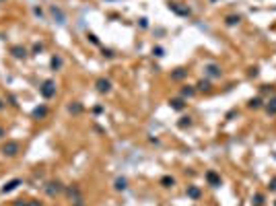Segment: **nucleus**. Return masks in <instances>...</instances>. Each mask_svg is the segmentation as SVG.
Segmentation results:
<instances>
[{
	"label": "nucleus",
	"instance_id": "f8f14e48",
	"mask_svg": "<svg viewBox=\"0 0 276 206\" xmlns=\"http://www.w3.org/2000/svg\"><path fill=\"white\" fill-rule=\"evenodd\" d=\"M0 136H4V130H2V128H0Z\"/></svg>",
	"mask_w": 276,
	"mask_h": 206
},
{
	"label": "nucleus",
	"instance_id": "f257e3e1",
	"mask_svg": "<svg viewBox=\"0 0 276 206\" xmlns=\"http://www.w3.org/2000/svg\"><path fill=\"white\" fill-rule=\"evenodd\" d=\"M39 91H41V95H44L46 99H49V97L56 95V84H54V81H46L41 87H39Z\"/></svg>",
	"mask_w": 276,
	"mask_h": 206
},
{
	"label": "nucleus",
	"instance_id": "9d476101",
	"mask_svg": "<svg viewBox=\"0 0 276 206\" xmlns=\"http://www.w3.org/2000/svg\"><path fill=\"white\" fill-rule=\"evenodd\" d=\"M163 183H165V186H169V183L173 186V179H171V177H165V179H163Z\"/></svg>",
	"mask_w": 276,
	"mask_h": 206
},
{
	"label": "nucleus",
	"instance_id": "20e7f679",
	"mask_svg": "<svg viewBox=\"0 0 276 206\" xmlns=\"http://www.w3.org/2000/svg\"><path fill=\"white\" fill-rule=\"evenodd\" d=\"M109 87H111L109 81H103V79H101V81H97V89H99L101 93H107V91H109Z\"/></svg>",
	"mask_w": 276,
	"mask_h": 206
},
{
	"label": "nucleus",
	"instance_id": "39448f33",
	"mask_svg": "<svg viewBox=\"0 0 276 206\" xmlns=\"http://www.w3.org/2000/svg\"><path fill=\"white\" fill-rule=\"evenodd\" d=\"M10 52H12V56H15V58H25V56H27L25 47H19V45H17V47H12Z\"/></svg>",
	"mask_w": 276,
	"mask_h": 206
},
{
	"label": "nucleus",
	"instance_id": "0eeeda50",
	"mask_svg": "<svg viewBox=\"0 0 276 206\" xmlns=\"http://www.w3.org/2000/svg\"><path fill=\"white\" fill-rule=\"evenodd\" d=\"M115 188L118 190H126V179H118L115 181Z\"/></svg>",
	"mask_w": 276,
	"mask_h": 206
},
{
	"label": "nucleus",
	"instance_id": "9b49d317",
	"mask_svg": "<svg viewBox=\"0 0 276 206\" xmlns=\"http://www.w3.org/2000/svg\"><path fill=\"white\" fill-rule=\"evenodd\" d=\"M27 206H41V204H39V202H35V200H33V202H31V204H27Z\"/></svg>",
	"mask_w": 276,
	"mask_h": 206
},
{
	"label": "nucleus",
	"instance_id": "1a4fd4ad",
	"mask_svg": "<svg viewBox=\"0 0 276 206\" xmlns=\"http://www.w3.org/2000/svg\"><path fill=\"white\" fill-rule=\"evenodd\" d=\"M70 111H74V114H78V111H81V105H70Z\"/></svg>",
	"mask_w": 276,
	"mask_h": 206
},
{
	"label": "nucleus",
	"instance_id": "f03ea898",
	"mask_svg": "<svg viewBox=\"0 0 276 206\" xmlns=\"http://www.w3.org/2000/svg\"><path fill=\"white\" fill-rule=\"evenodd\" d=\"M2 153H4L6 157H15V155L19 153V142H6V144L2 146Z\"/></svg>",
	"mask_w": 276,
	"mask_h": 206
},
{
	"label": "nucleus",
	"instance_id": "7ed1b4c3",
	"mask_svg": "<svg viewBox=\"0 0 276 206\" xmlns=\"http://www.w3.org/2000/svg\"><path fill=\"white\" fill-rule=\"evenodd\" d=\"M17 186H21V179H12V181H8V183L2 188V194H6V192H12Z\"/></svg>",
	"mask_w": 276,
	"mask_h": 206
},
{
	"label": "nucleus",
	"instance_id": "6e6552de",
	"mask_svg": "<svg viewBox=\"0 0 276 206\" xmlns=\"http://www.w3.org/2000/svg\"><path fill=\"white\" fill-rule=\"evenodd\" d=\"M60 64H62L60 58H52V66H54V68H60Z\"/></svg>",
	"mask_w": 276,
	"mask_h": 206
},
{
	"label": "nucleus",
	"instance_id": "423d86ee",
	"mask_svg": "<svg viewBox=\"0 0 276 206\" xmlns=\"http://www.w3.org/2000/svg\"><path fill=\"white\" fill-rule=\"evenodd\" d=\"M44 114H46V107H35V109H33V116H35V118H41Z\"/></svg>",
	"mask_w": 276,
	"mask_h": 206
}]
</instances>
